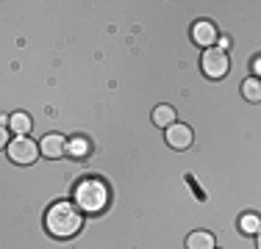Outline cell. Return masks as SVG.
Instances as JSON below:
<instances>
[{
	"label": "cell",
	"mask_w": 261,
	"mask_h": 249,
	"mask_svg": "<svg viewBox=\"0 0 261 249\" xmlns=\"http://www.w3.org/2000/svg\"><path fill=\"white\" fill-rule=\"evenodd\" d=\"M45 227L53 238H72V235H78L81 227H84V210H81L75 202L61 199V202H56L47 208Z\"/></svg>",
	"instance_id": "1"
},
{
	"label": "cell",
	"mask_w": 261,
	"mask_h": 249,
	"mask_svg": "<svg viewBox=\"0 0 261 249\" xmlns=\"http://www.w3.org/2000/svg\"><path fill=\"white\" fill-rule=\"evenodd\" d=\"M109 185L103 183V180L97 177H89V180H81L75 185V205L84 213H100L106 210V205H109Z\"/></svg>",
	"instance_id": "2"
},
{
	"label": "cell",
	"mask_w": 261,
	"mask_h": 249,
	"mask_svg": "<svg viewBox=\"0 0 261 249\" xmlns=\"http://www.w3.org/2000/svg\"><path fill=\"white\" fill-rule=\"evenodd\" d=\"M200 67H203V75L208 80H222L231 70V61H228V53L220 47H208L203 50V58H200Z\"/></svg>",
	"instance_id": "3"
},
{
	"label": "cell",
	"mask_w": 261,
	"mask_h": 249,
	"mask_svg": "<svg viewBox=\"0 0 261 249\" xmlns=\"http://www.w3.org/2000/svg\"><path fill=\"white\" fill-rule=\"evenodd\" d=\"M6 152H9V158L14 161V164L28 166V164H34V161L39 158L42 149L34 139H28V136H14V139L6 144Z\"/></svg>",
	"instance_id": "4"
},
{
	"label": "cell",
	"mask_w": 261,
	"mask_h": 249,
	"mask_svg": "<svg viewBox=\"0 0 261 249\" xmlns=\"http://www.w3.org/2000/svg\"><path fill=\"white\" fill-rule=\"evenodd\" d=\"M192 42H195L197 47H206V50L217 47V42H220V28L208 20H197L192 25Z\"/></svg>",
	"instance_id": "5"
},
{
	"label": "cell",
	"mask_w": 261,
	"mask_h": 249,
	"mask_svg": "<svg viewBox=\"0 0 261 249\" xmlns=\"http://www.w3.org/2000/svg\"><path fill=\"white\" fill-rule=\"evenodd\" d=\"M164 139H167V144H170L172 149H189L192 141H195V133H192L189 124L175 122V124H170V128H167Z\"/></svg>",
	"instance_id": "6"
},
{
	"label": "cell",
	"mask_w": 261,
	"mask_h": 249,
	"mask_svg": "<svg viewBox=\"0 0 261 249\" xmlns=\"http://www.w3.org/2000/svg\"><path fill=\"white\" fill-rule=\"evenodd\" d=\"M67 139L61 133H47L45 139L39 141V149L45 158H61V155H67Z\"/></svg>",
	"instance_id": "7"
},
{
	"label": "cell",
	"mask_w": 261,
	"mask_h": 249,
	"mask_svg": "<svg viewBox=\"0 0 261 249\" xmlns=\"http://www.w3.org/2000/svg\"><path fill=\"white\" fill-rule=\"evenodd\" d=\"M6 128H9L14 136H28V130H31V116L25 114V111L9 114V116H6Z\"/></svg>",
	"instance_id": "8"
},
{
	"label": "cell",
	"mask_w": 261,
	"mask_h": 249,
	"mask_svg": "<svg viewBox=\"0 0 261 249\" xmlns=\"http://www.w3.org/2000/svg\"><path fill=\"white\" fill-rule=\"evenodd\" d=\"M186 249H217L214 235L208 230H195V233L186 238Z\"/></svg>",
	"instance_id": "9"
},
{
	"label": "cell",
	"mask_w": 261,
	"mask_h": 249,
	"mask_svg": "<svg viewBox=\"0 0 261 249\" xmlns=\"http://www.w3.org/2000/svg\"><path fill=\"white\" fill-rule=\"evenodd\" d=\"M242 97H245L247 103H261V78L250 75V78L242 80Z\"/></svg>",
	"instance_id": "10"
},
{
	"label": "cell",
	"mask_w": 261,
	"mask_h": 249,
	"mask_svg": "<svg viewBox=\"0 0 261 249\" xmlns=\"http://www.w3.org/2000/svg\"><path fill=\"white\" fill-rule=\"evenodd\" d=\"M175 108H172V105H156V108H153V122L159 124V128H170V124H175Z\"/></svg>",
	"instance_id": "11"
},
{
	"label": "cell",
	"mask_w": 261,
	"mask_h": 249,
	"mask_svg": "<svg viewBox=\"0 0 261 249\" xmlns=\"http://www.w3.org/2000/svg\"><path fill=\"white\" fill-rule=\"evenodd\" d=\"M239 230L245 235H258V230H261V216L256 213H242L239 216Z\"/></svg>",
	"instance_id": "12"
},
{
	"label": "cell",
	"mask_w": 261,
	"mask_h": 249,
	"mask_svg": "<svg viewBox=\"0 0 261 249\" xmlns=\"http://www.w3.org/2000/svg\"><path fill=\"white\" fill-rule=\"evenodd\" d=\"M89 141H86V139H72L70 141V147H67V152H70V155H75V158H84V155H89Z\"/></svg>",
	"instance_id": "13"
},
{
	"label": "cell",
	"mask_w": 261,
	"mask_h": 249,
	"mask_svg": "<svg viewBox=\"0 0 261 249\" xmlns=\"http://www.w3.org/2000/svg\"><path fill=\"white\" fill-rule=\"evenodd\" d=\"M250 70L256 72V78H261V55H256V58L250 61Z\"/></svg>",
	"instance_id": "14"
},
{
	"label": "cell",
	"mask_w": 261,
	"mask_h": 249,
	"mask_svg": "<svg viewBox=\"0 0 261 249\" xmlns=\"http://www.w3.org/2000/svg\"><path fill=\"white\" fill-rule=\"evenodd\" d=\"M256 249H261V230H258V235H256Z\"/></svg>",
	"instance_id": "15"
}]
</instances>
